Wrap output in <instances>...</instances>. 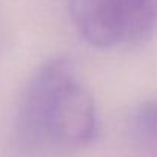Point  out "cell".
Segmentation results:
<instances>
[{
    "label": "cell",
    "mask_w": 157,
    "mask_h": 157,
    "mask_svg": "<svg viewBox=\"0 0 157 157\" xmlns=\"http://www.w3.org/2000/svg\"><path fill=\"white\" fill-rule=\"evenodd\" d=\"M125 41L139 43L153 35L157 28V0H117Z\"/></svg>",
    "instance_id": "cell-3"
},
{
    "label": "cell",
    "mask_w": 157,
    "mask_h": 157,
    "mask_svg": "<svg viewBox=\"0 0 157 157\" xmlns=\"http://www.w3.org/2000/svg\"><path fill=\"white\" fill-rule=\"evenodd\" d=\"M134 130L140 140L157 145V99L145 101L134 113Z\"/></svg>",
    "instance_id": "cell-4"
},
{
    "label": "cell",
    "mask_w": 157,
    "mask_h": 157,
    "mask_svg": "<svg viewBox=\"0 0 157 157\" xmlns=\"http://www.w3.org/2000/svg\"><path fill=\"white\" fill-rule=\"evenodd\" d=\"M73 25L95 48H113L125 41V29L117 0H70Z\"/></svg>",
    "instance_id": "cell-2"
},
{
    "label": "cell",
    "mask_w": 157,
    "mask_h": 157,
    "mask_svg": "<svg viewBox=\"0 0 157 157\" xmlns=\"http://www.w3.org/2000/svg\"><path fill=\"white\" fill-rule=\"evenodd\" d=\"M18 140L29 150L69 154L96 134V105L66 58L43 64L26 86L15 117Z\"/></svg>",
    "instance_id": "cell-1"
}]
</instances>
